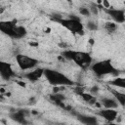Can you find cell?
<instances>
[{
    "label": "cell",
    "instance_id": "1",
    "mask_svg": "<svg viewBox=\"0 0 125 125\" xmlns=\"http://www.w3.org/2000/svg\"><path fill=\"white\" fill-rule=\"evenodd\" d=\"M61 56L68 61H72L82 69H87L93 64V59L88 52L76 51V50H65L62 52Z\"/></svg>",
    "mask_w": 125,
    "mask_h": 125
},
{
    "label": "cell",
    "instance_id": "2",
    "mask_svg": "<svg viewBox=\"0 0 125 125\" xmlns=\"http://www.w3.org/2000/svg\"><path fill=\"white\" fill-rule=\"evenodd\" d=\"M0 30L2 33L13 39H21L27 34L26 28L24 26L17 24V20L0 21Z\"/></svg>",
    "mask_w": 125,
    "mask_h": 125
},
{
    "label": "cell",
    "instance_id": "3",
    "mask_svg": "<svg viewBox=\"0 0 125 125\" xmlns=\"http://www.w3.org/2000/svg\"><path fill=\"white\" fill-rule=\"evenodd\" d=\"M52 20L59 22L68 31L74 34H83L84 33V24L81 22L80 19L74 15H70L68 19H62V17H56V15L51 16Z\"/></svg>",
    "mask_w": 125,
    "mask_h": 125
},
{
    "label": "cell",
    "instance_id": "4",
    "mask_svg": "<svg viewBox=\"0 0 125 125\" xmlns=\"http://www.w3.org/2000/svg\"><path fill=\"white\" fill-rule=\"evenodd\" d=\"M44 76L49 84L53 86H74L75 83L64 73L60 72L56 69L45 68Z\"/></svg>",
    "mask_w": 125,
    "mask_h": 125
},
{
    "label": "cell",
    "instance_id": "5",
    "mask_svg": "<svg viewBox=\"0 0 125 125\" xmlns=\"http://www.w3.org/2000/svg\"><path fill=\"white\" fill-rule=\"evenodd\" d=\"M91 70L98 77H103L105 75H113L117 77L119 73L118 69L115 68L110 59H105L103 61L93 62V64L91 65Z\"/></svg>",
    "mask_w": 125,
    "mask_h": 125
},
{
    "label": "cell",
    "instance_id": "6",
    "mask_svg": "<svg viewBox=\"0 0 125 125\" xmlns=\"http://www.w3.org/2000/svg\"><path fill=\"white\" fill-rule=\"evenodd\" d=\"M16 62L21 70L32 69L35 66H37V64L39 63V61L37 59L29 57L27 55H23V54L16 55Z\"/></svg>",
    "mask_w": 125,
    "mask_h": 125
},
{
    "label": "cell",
    "instance_id": "7",
    "mask_svg": "<svg viewBox=\"0 0 125 125\" xmlns=\"http://www.w3.org/2000/svg\"><path fill=\"white\" fill-rule=\"evenodd\" d=\"M105 13L112 19L113 22L115 23H123L125 22V10L123 9H116V8H108L104 9Z\"/></svg>",
    "mask_w": 125,
    "mask_h": 125
},
{
    "label": "cell",
    "instance_id": "8",
    "mask_svg": "<svg viewBox=\"0 0 125 125\" xmlns=\"http://www.w3.org/2000/svg\"><path fill=\"white\" fill-rule=\"evenodd\" d=\"M0 75L3 80H10L14 76H16V73L11 65V63L7 62H0Z\"/></svg>",
    "mask_w": 125,
    "mask_h": 125
},
{
    "label": "cell",
    "instance_id": "9",
    "mask_svg": "<svg viewBox=\"0 0 125 125\" xmlns=\"http://www.w3.org/2000/svg\"><path fill=\"white\" fill-rule=\"evenodd\" d=\"M27 115H28V111H26L25 109H18L16 111L11 112L9 114V117L13 121H15L21 125H27L28 124V122L26 120Z\"/></svg>",
    "mask_w": 125,
    "mask_h": 125
},
{
    "label": "cell",
    "instance_id": "10",
    "mask_svg": "<svg viewBox=\"0 0 125 125\" xmlns=\"http://www.w3.org/2000/svg\"><path fill=\"white\" fill-rule=\"evenodd\" d=\"M98 115L109 123V122H113L117 118L118 111L117 109L114 108H103L98 111Z\"/></svg>",
    "mask_w": 125,
    "mask_h": 125
},
{
    "label": "cell",
    "instance_id": "11",
    "mask_svg": "<svg viewBox=\"0 0 125 125\" xmlns=\"http://www.w3.org/2000/svg\"><path fill=\"white\" fill-rule=\"evenodd\" d=\"M76 118L83 125H100L99 121H98V118L96 116H94V115L77 113L76 114Z\"/></svg>",
    "mask_w": 125,
    "mask_h": 125
},
{
    "label": "cell",
    "instance_id": "12",
    "mask_svg": "<svg viewBox=\"0 0 125 125\" xmlns=\"http://www.w3.org/2000/svg\"><path fill=\"white\" fill-rule=\"evenodd\" d=\"M44 69L45 68H41V67L35 68L34 70H31V71L27 72L24 75V77L27 80H29L30 82H36V81H38L44 75Z\"/></svg>",
    "mask_w": 125,
    "mask_h": 125
},
{
    "label": "cell",
    "instance_id": "13",
    "mask_svg": "<svg viewBox=\"0 0 125 125\" xmlns=\"http://www.w3.org/2000/svg\"><path fill=\"white\" fill-rule=\"evenodd\" d=\"M101 104L104 105V108H114L116 109L118 107V103L114 98H108V97H104L101 99Z\"/></svg>",
    "mask_w": 125,
    "mask_h": 125
},
{
    "label": "cell",
    "instance_id": "14",
    "mask_svg": "<svg viewBox=\"0 0 125 125\" xmlns=\"http://www.w3.org/2000/svg\"><path fill=\"white\" fill-rule=\"evenodd\" d=\"M50 100L55 103L56 104L60 105V106H63V101L65 100V97L62 94H59V93H53L50 95Z\"/></svg>",
    "mask_w": 125,
    "mask_h": 125
},
{
    "label": "cell",
    "instance_id": "15",
    "mask_svg": "<svg viewBox=\"0 0 125 125\" xmlns=\"http://www.w3.org/2000/svg\"><path fill=\"white\" fill-rule=\"evenodd\" d=\"M110 92L112 93L114 99L117 101L118 104H120L121 106L125 107V94L124 93H121V92H118L116 90H113V89H111Z\"/></svg>",
    "mask_w": 125,
    "mask_h": 125
},
{
    "label": "cell",
    "instance_id": "16",
    "mask_svg": "<svg viewBox=\"0 0 125 125\" xmlns=\"http://www.w3.org/2000/svg\"><path fill=\"white\" fill-rule=\"evenodd\" d=\"M79 95H80V97L83 99V101L86 102L87 104H97V99H96V97H95L94 95H92L91 93L88 94V93L82 92V93H80Z\"/></svg>",
    "mask_w": 125,
    "mask_h": 125
},
{
    "label": "cell",
    "instance_id": "17",
    "mask_svg": "<svg viewBox=\"0 0 125 125\" xmlns=\"http://www.w3.org/2000/svg\"><path fill=\"white\" fill-rule=\"evenodd\" d=\"M108 84L112 85V86H115V87H118V88H122V89H125V77H115L114 79L110 80L108 82Z\"/></svg>",
    "mask_w": 125,
    "mask_h": 125
},
{
    "label": "cell",
    "instance_id": "18",
    "mask_svg": "<svg viewBox=\"0 0 125 125\" xmlns=\"http://www.w3.org/2000/svg\"><path fill=\"white\" fill-rule=\"evenodd\" d=\"M104 28L109 33H113L116 30V28H117V24L115 22H113V21H107L104 24Z\"/></svg>",
    "mask_w": 125,
    "mask_h": 125
},
{
    "label": "cell",
    "instance_id": "19",
    "mask_svg": "<svg viewBox=\"0 0 125 125\" xmlns=\"http://www.w3.org/2000/svg\"><path fill=\"white\" fill-rule=\"evenodd\" d=\"M86 27L87 29L91 30V31H97L99 26H98V23H96L95 21H89L87 23H86Z\"/></svg>",
    "mask_w": 125,
    "mask_h": 125
},
{
    "label": "cell",
    "instance_id": "20",
    "mask_svg": "<svg viewBox=\"0 0 125 125\" xmlns=\"http://www.w3.org/2000/svg\"><path fill=\"white\" fill-rule=\"evenodd\" d=\"M79 13H80V15L85 16V17H90V15H91L90 9H89V8H86V7H81V8H79Z\"/></svg>",
    "mask_w": 125,
    "mask_h": 125
},
{
    "label": "cell",
    "instance_id": "21",
    "mask_svg": "<svg viewBox=\"0 0 125 125\" xmlns=\"http://www.w3.org/2000/svg\"><path fill=\"white\" fill-rule=\"evenodd\" d=\"M90 9V12H91V14H94V15H98V13H99V10H98V7L96 6V5H92L91 6V8H89Z\"/></svg>",
    "mask_w": 125,
    "mask_h": 125
},
{
    "label": "cell",
    "instance_id": "22",
    "mask_svg": "<svg viewBox=\"0 0 125 125\" xmlns=\"http://www.w3.org/2000/svg\"><path fill=\"white\" fill-rule=\"evenodd\" d=\"M98 90H99V87H98V86L92 87V88H91V94H96V93L98 92Z\"/></svg>",
    "mask_w": 125,
    "mask_h": 125
},
{
    "label": "cell",
    "instance_id": "23",
    "mask_svg": "<svg viewBox=\"0 0 125 125\" xmlns=\"http://www.w3.org/2000/svg\"><path fill=\"white\" fill-rule=\"evenodd\" d=\"M103 4H104V9L110 8V7H109V3H108L107 1H103Z\"/></svg>",
    "mask_w": 125,
    "mask_h": 125
},
{
    "label": "cell",
    "instance_id": "24",
    "mask_svg": "<svg viewBox=\"0 0 125 125\" xmlns=\"http://www.w3.org/2000/svg\"><path fill=\"white\" fill-rule=\"evenodd\" d=\"M105 125H123V124H118V123H113V122H109V123H107V124H105Z\"/></svg>",
    "mask_w": 125,
    "mask_h": 125
},
{
    "label": "cell",
    "instance_id": "25",
    "mask_svg": "<svg viewBox=\"0 0 125 125\" xmlns=\"http://www.w3.org/2000/svg\"><path fill=\"white\" fill-rule=\"evenodd\" d=\"M59 125H68V124H59Z\"/></svg>",
    "mask_w": 125,
    "mask_h": 125
},
{
    "label": "cell",
    "instance_id": "26",
    "mask_svg": "<svg viewBox=\"0 0 125 125\" xmlns=\"http://www.w3.org/2000/svg\"><path fill=\"white\" fill-rule=\"evenodd\" d=\"M124 6H125V1H124Z\"/></svg>",
    "mask_w": 125,
    "mask_h": 125
}]
</instances>
